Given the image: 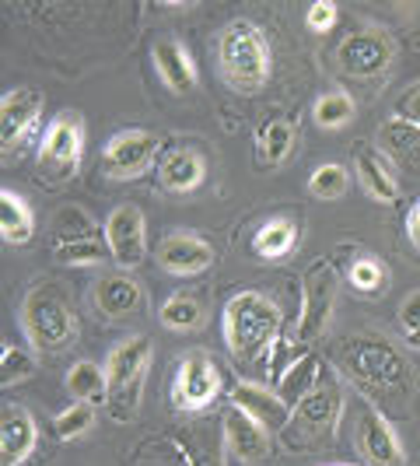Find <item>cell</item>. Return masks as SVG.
I'll list each match as a JSON object with an SVG mask.
<instances>
[{
    "instance_id": "obj_11",
    "label": "cell",
    "mask_w": 420,
    "mask_h": 466,
    "mask_svg": "<svg viewBox=\"0 0 420 466\" xmlns=\"http://www.w3.org/2000/svg\"><path fill=\"white\" fill-rule=\"evenodd\" d=\"M396 60V46L393 39L382 32V28H361V32H350L347 39L336 49V64L347 77L357 81H375L382 77L385 70L393 67Z\"/></svg>"
},
{
    "instance_id": "obj_14",
    "label": "cell",
    "mask_w": 420,
    "mask_h": 466,
    "mask_svg": "<svg viewBox=\"0 0 420 466\" xmlns=\"http://www.w3.org/2000/svg\"><path fill=\"white\" fill-rule=\"evenodd\" d=\"M354 449L365 466H406V449L382 410L368 407L354 424Z\"/></svg>"
},
{
    "instance_id": "obj_16",
    "label": "cell",
    "mask_w": 420,
    "mask_h": 466,
    "mask_svg": "<svg viewBox=\"0 0 420 466\" xmlns=\"http://www.w3.org/2000/svg\"><path fill=\"white\" fill-rule=\"evenodd\" d=\"M232 403L238 407V410H245V414L256 420V424H263L270 435H280V431L287 428L291 414H295V407L280 397L277 390H266V386L249 382V379L235 382Z\"/></svg>"
},
{
    "instance_id": "obj_32",
    "label": "cell",
    "mask_w": 420,
    "mask_h": 466,
    "mask_svg": "<svg viewBox=\"0 0 420 466\" xmlns=\"http://www.w3.org/2000/svg\"><path fill=\"white\" fill-rule=\"evenodd\" d=\"M350 288L361 295H382L389 288V267L375 257H357L347 270Z\"/></svg>"
},
{
    "instance_id": "obj_33",
    "label": "cell",
    "mask_w": 420,
    "mask_h": 466,
    "mask_svg": "<svg viewBox=\"0 0 420 466\" xmlns=\"http://www.w3.org/2000/svg\"><path fill=\"white\" fill-rule=\"evenodd\" d=\"M53 232H56V242H77V238H95L98 228H95L88 210L70 204V208H60L53 214Z\"/></svg>"
},
{
    "instance_id": "obj_24",
    "label": "cell",
    "mask_w": 420,
    "mask_h": 466,
    "mask_svg": "<svg viewBox=\"0 0 420 466\" xmlns=\"http://www.w3.org/2000/svg\"><path fill=\"white\" fill-rule=\"evenodd\" d=\"M295 140H298V127L284 116H270L256 130V155L266 168H277L287 162V155L295 151Z\"/></svg>"
},
{
    "instance_id": "obj_36",
    "label": "cell",
    "mask_w": 420,
    "mask_h": 466,
    "mask_svg": "<svg viewBox=\"0 0 420 466\" xmlns=\"http://www.w3.org/2000/svg\"><path fill=\"white\" fill-rule=\"evenodd\" d=\"M378 137L385 140V147L406 155L410 162H420V127H410V123H403V119H389Z\"/></svg>"
},
{
    "instance_id": "obj_9",
    "label": "cell",
    "mask_w": 420,
    "mask_h": 466,
    "mask_svg": "<svg viewBox=\"0 0 420 466\" xmlns=\"http://www.w3.org/2000/svg\"><path fill=\"white\" fill-rule=\"evenodd\" d=\"M162 155V137L151 134V130H119L105 140L102 147V172L116 183H126V179H140L144 172H151V165L158 162Z\"/></svg>"
},
{
    "instance_id": "obj_1",
    "label": "cell",
    "mask_w": 420,
    "mask_h": 466,
    "mask_svg": "<svg viewBox=\"0 0 420 466\" xmlns=\"http://www.w3.org/2000/svg\"><path fill=\"white\" fill-rule=\"evenodd\" d=\"M280 323H284L280 305L263 291H238L225 305V316H221L225 344L232 350V358L249 369H256L270 358L280 337Z\"/></svg>"
},
{
    "instance_id": "obj_40",
    "label": "cell",
    "mask_w": 420,
    "mask_h": 466,
    "mask_svg": "<svg viewBox=\"0 0 420 466\" xmlns=\"http://www.w3.org/2000/svg\"><path fill=\"white\" fill-rule=\"evenodd\" d=\"M406 238H410L414 249H420V200L410 208V214H406Z\"/></svg>"
},
{
    "instance_id": "obj_25",
    "label": "cell",
    "mask_w": 420,
    "mask_h": 466,
    "mask_svg": "<svg viewBox=\"0 0 420 466\" xmlns=\"http://www.w3.org/2000/svg\"><path fill=\"white\" fill-rule=\"evenodd\" d=\"M319 379H323V358L319 354H302V358H295L287 369H284V375L277 379V393L291 407H298L315 386H319Z\"/></svg>"
},
{
    "instance_id": "obj_5",
    "label": "cell",
    "mask_w": 420,
    "mask_h": 466,
    "mask_svg": "<svg viewBox=\"0 0 420 466\" xmlns=\"http://www.w3.org/2000/svg\"><path fill=\"white\" fill-rule=\"evenodd\" d=\"M22 329L35 350L56 354V350L70 348L77 340L81 323H77V312H74V305H70V299L60 288L39 284V288H32L25 295Z\"/></svg>"
},
{
    "instance_id": "obj_26",
    "label": "cell",
    "mask_w": 420,
    "mask_h": 466,
    "mask_svg": "<svg viewBox=\"0 0 420 466\" xmlns=\"http://www.w3.org/2000/svg\"><path fill=\"white\" fill-rule=\"evenodd\" d=\"M298 246V221L295 218H270L253 235V253L259 259H284Z\"/></svg>"
},
{
    "instance_id": "obj_10",
    "label": "cell",
    "mask_w": 420,
    "mask_h": 466,
    "mask_svg": "<svg viewBox=\"0 0 420 466\" xmlns=\"http://www.w3.org/2000/svg\"><path fill=\"white\" fill-rule=\"evenodd\" d=\"M336 291H340V278L329 263H312L302 278V316H298V329L295 340L312 344L319 340L329 327L333 305H336Z\"/></svg>"
},
{
    "instance_id": "obj_8",
    "label": "cell",
    "mask_w": 420,
    "mask_h": 466,
    "mask_svg": "<svg viewBox=\"0 0 420 466\" xmlns=\"http://www.w3.org/2000/svg\"><path fill=\"white\" fill-rule=\"evenodd\" d=\"M175 379H172V403L183 414H204L221 397V369L207 350H189L175 361Z\"/></svg>"
},
{
    "instance_id": "obj_22",
    "label": "cell",
    "mask_w": 420,
    "mask_h": 466,
    "mask_svg": "<svg viewBox=\"0 0 420 466\" xmlns=\"http://www.w3.org/2000/svg\"><path fill=\"white\" fill-rule=\"evenodd\" d=\"M155 70H158L162 85L172 95H189L196 88V64H193L189 49L179 39H158L155 43Z\"/></svg>"
},
{
    "instance_id": "obj_6",
    "label": "cell",
    "mask_w": 420,
    "mask_h": 466,
    "mask_svg": "<svg viewBox=\"0 0 420 466\" xmlns=\"http://www.w3.org/2000/svg\"><path fill=\"white\" fill-rule=\"evenodd\" d=\"M147 365H151V340L147 337H126L123 344L109 350L105 358V379H109V397H105V410L116 424L137 418L140 400H144V379H147Z\"/></svg>"
},
{
    "instance_id": "obj_41",
    "label": "cell",
    "mask_w": 420,
    "mask_h": 466,
    "mask_svg": "<svg viewBox=\"0 0 420 466\" xmlns=\"http://www.w3.org/2000/svg\"><path fill=\"white\" fill-rule=\"evenodd\" d=\"M406 344H410L414 350H420V327L414 329V333H406Z\"/></svg>"
},
{
    "instance_id": "obj_37",
    "label": "cell",
    "mask_w": 420,
    "mask_h": 466,
    "mask_svg": "<svg viewBox=\"0 0 420 466\" xmlns=\"http://www.w3.org/2000/svg\"><path fill=\"white\" fill-rule=\"evenodd\" d=\"M340 18V7L333 4V0H315L308 11H305V25L312 28V32H319V35H326L329 28L336 25Z\"/></svg>"
},
{
    "instance_id": "obj_28",
    "label": "cell",
    "mask_w": 420,
    "mask_h": 466,
    "mask_svg": "<svg viewBox=\"0 0 420 466\" xmlns=\"http://www.w3.org/2000/svg\"><path fill=\"white\" fill-rule=\"evenodd\" d=\"M204 316H207V309L204 302L196 299V295H189V291H175V295H168L158 309V319H162L165 329H175V333H189V329H196L204 323Z\"/></svg>"
},
{
    "instance_id": "obj_7",
    "label": "cell",
    "mask_w": 420,
    "mask_h": 466,
    "mask_svg": "<svg viewBox=\"0 0 420 466\" xmlns=\"http://www.w3.org/2000/svg\"><path fill=\"white\" fill-rule=\"evenodd\" d=\"M85 158V119L74 109H64L46 123L39 140V172L49 183H67L77 176Z\"/></svg>"
},
{
    "instance_id": "obj_18",
    "label": "cell",
    "mask_w": 420,
    "mask_h": 466,
    "mask_svg": "<svg viewBox=\"0 0 420 466\" xmlns=\"http://www.w3.org/2000/svg\"><path fill=\"white\" fill-rule=\"evenodd\" d=\"M221 420H225V445L238 463H259L270 456V431L256 424L245 410H238L232 403Z\"/></svg>"
},
{
    "instance_id": "obj_39",
    "label": "cell",
    "mask_w": 420,
    "mask_h": 466,
    "mask_svg": "<svg viewBox=\"0 0 420 466\" xmlns=\"http://www.w3.org/2000/svg\"><path fill=\"white\" fill-rule=\"evenodd\" d=\"M396 119L410 123V127H420V88H410L396 102Z\"/></svg>"
},
{
    "instance_id": "obj_13",
    "label": "cell",
    "mask_w": 420,
    "mask_h": 466,
    "mask_svg": "<svg viewBox=\"0 0 420 466\" xmlns=\"http://www.w3.org/2000/svg\"><path fill=\"white\" fill-rule=\"evenodd\" d=\"M46 98L35 88H11L0 98V147L4 155L18 151L25 140L39 130Z\"/></svg>"
},
{
    "instance_id": "obj_27",
    "label": "cell",
    "mask_w": 420,
    "mask_h": 466,
    "mask_svg": "<svg viewBox=\"0 0 420 466\" xmlns=\"http://www.w3.org/2000/svg\"><path fill=\"white\" fill-rule=\"evenodd\" d=\"M67 393L74 397V403H98L109 397V379H105V365L95 361H77L70 365L67 372Z\"/></svg>"
},
{
    "instance_id": "obj_30",
    "label": "cell",
    "mask_w": 420,
    "mask_h": 466,
    "mask_svg": "<svg viewBox=\"0 0 420 466\" xmlns=\"http://www.w3.org/2000/svg\"><path fill=\"white\" fill-rule=\"evenodd\" d=\"M354 113H357L354 98H350L347 92H340V88L319 95L315 106H312V116H315V123H319L323 130H340V127H347L350 119H354Z\"/></svg>"
},
{
    "instance_id": "obj_17",
    "label": "cell",
    "mask_w": 420,
    "mask_h": 466,
    "mask_svg": "<svg viewBox=\"0 0 420 466\" xmlns=\"http://www.w3.org/2000/svg\"><path fill=\"white\" fill-rule=\"evenodd\" d=\"M39 445V424L35 418L18 407L4 403L0 410V466H22Z\"/></svg>"
},
{
    "instance_id": "obj_3",
    "label": "cell",
    "mask_w": 420,
    "mask_h": 466,
    "mask_svg": "<svg viewBox=\"0 0 420 466\" xmlns=\"http://www.w3.org/2000/svg\"><path fill=\"white\" fill-rule=\"evenodd\" d=\"M344 358V372L350 375L354 386H361L372 400L378 397H406L410 393V369L403 361L396 348H389L385 340H350L340 350Z\"/></svg>"
},
{
    "instance_id": "obj_29",
    "label": "cell",
    "mask_w": 420,
    "mask_h": 466,
    "mask_svg": "<svg viewBox=\"0 0 420 466\" xmlns=\"http://www.w3.org/2000/svg\"><path fill=\"white\" fill-rule=\"evenodd\" d=\"M53 257L64 267H98L102 259L113 257V253H109V242L95 235V238H77V242H56Z\"/></svg>"
},
{
    "instance_id": "obj_42",
    "label": "cell",
    "mask_w": 420,
    "mask_h": 466,
    "mask_svg": "<svg viewBox=\"0 0 420 466\" xmlns=\"http://www.w3.org/2000/svg\"><path fill=\"white\" fill-rule=\"evenodd\" d=\"M329 466H350V463H329Z\"/></svg>"
},
{
    "instance_id": "obj_31",
    "label": "cell",
    "mask_w": 420,
    "mask_h": 466,
    "mask_svg": "<svg viewBox=\"0 0 420 466\" xmlns=\"http://www.w3.org/2000/svg\"><path fill=\"white\" fill-rule=\"evenodd\" d=\"M347 189H350V172L347 165L340 162L315 165V172L308 176V193L319 197V200H340Z\"/></svg>"
},
{
    "instance_id": "obj_2",
    "label": "cell",
    "mask_w": 420,
    "mask_h": 466,
    "mask_svg": "<svg viewBox=\"0 0 420 466\" xmlns=\"http://www.w3.org/2000/svg\"><path fill=\"white\" fill-rule=\"evenodd\" d=\"M214 49H217V70L232 92L259 95L266 88L274 74V56H270V43L259 32V25L235 18L221 28Z\"/></svg>"
},
{
    "instance_id": "obj_34",
    "label": "cell",
    "mask_w": 420,
    "mask_h": 466,
    "mask_svg": "<svg viewBox=\"0 0 420 466\" xmlns=\"http://www.w3.org/2000/svg\"><path fill=\"white\" fill-rule=\"evenodd\" d=\"M95 424V407L92 403H70L67 410H60L56 420H53V431L60 442H74L81 435H88Z\"/></svg>"
},
{
    "instance_id": "obj_21",
    "label": "cell",
    "mask_w": 420,
    "mask_h": 466,
    "mask_svg": "<svg viewBox=\"0 0 420 466\" xmlns=\"http://www.w3.org/2000/svg\"><path fill=\"white\" fill-rule=\"evenodd\" d=\"M357 179L365 193L378 200V204H396L399 200V176H396V165L389 162V155L382 147H361L357 151Z\"/></svg>"
},
{
    "instance_id": "obj_23",
    "label": "cell",
    "mask_w": 420,
    "mask_h": 466,
    "mask_svg": "<svg viewBox=\"0 0 420 466\" xmlns=\"http://www.w3.org/2000/svg\"><path fill=\"white\" fill-rule=\"evenodd\" d=\"M0 235L7 246H28L35 235L32 204L15 189H0Z\"/></svg>"
},
{
    "instance_id": "obj_35",
    "label": "cell",
    "mask_w": 420,
    "mask_h": 466,
    "mask_svg": "<svg viewBox=\"0 0 420 466\" xmlns=\"http://www.w3.org/2000/svg\"><path fill=\"white\" fill-rule=\"evenodd\" d=\"M32 375H35V358L28 350L15 348V344H4V350H0V382H4V390L18 386Z\"/></svg>"
},
{
    "instance_id": "obj_15",
    "label": "cell",
    "mask_w": 420,
    "mask_h": 466,
    "mask_svg": "<svg viewBox=\"0 0 420 466\" xmlns=\"http://www.w3.org/2000/svg\"><path fill=\"white\" fill-rule=\"evenodd\" d=\"M210 263H214V246L193 232L165 235L158 246V267L172 278H196L210 270Z\"/></svg>"
},
{
    "instance_id": "obj_38",
    "label": "cell",
    "mask_w": 420,
    "mask_h": 466,
    "mask_svg": "<svg viewBox=\"0 0 420 466\" xmlns=\"http://www.w3.org/2000/svg\"><path fill=\"white\" fill-rule=\"evenodd\" d=\"M420 327V291L406 295L403 305H399V329L403 333H414Z\"/></svg>"
},
{
    "instance_id": "obj_4",
    "label": "cell",
    "mask_w": 420,
    "mask_h": 466,
    "mask_svg": "<svg viewBox=\"0 0 420 466\" xmlns=\"http://www.w3.org/2000/svg\"><path fill=\"white\" fill-rule=\"evenodd\" d=\"M340 414H344V386L336 382V375L323 372L319 386L295 407L287 428L280 431V442L291 452H312L336 435Z\"/></svg>"
},
{
    "instance_id": "obj_20",
    "label": "cell",
    "mask_w": 420,
    "mask_h": 466,
    "mask_svg": "<svg viewBox=\"0 0 420 466\" xmlns=\"http://www.w3.org/2000/svg\"><path fill=\"white\" fill-rule=\"evenodd\" d=\"M95 305L105 319H126V316H137L144 309V288L140 280L130 278V270H119V274H105L95 288Z\"/></svg>"
},
{
    "instance_id": "obj_19",
    "label": "cell",
    "mask_w": 420,
    "mask_h": 466,
    "mask_svg": "<svg viewBox=\"0 0 420 466\" xmlns=\"http://www.w3.org/2000/svg\"><path fill=\"white\" fill-rule=\"evenodd\" d=\"M204 179H207V162H204V155H200L196 147H189V144L172 147L162 162H158V187H162L165 193L183 197V193H193V189L204 187Z\"/></svg>"
},
{
    "instance_id": "obj_12",
    "label": "cell",
    "mask_w": 420,
    "mask_h": 466,
    "mask_svg": "<svg viewBox=\"0 0 420 466\" xmlns=\"http://www.w3.org/2000/svg\"><path fill=\"white\" fill-rule=\"evenodd\" d=\"M105 242L119 270H134L147 257V221L137 204H119L105 218Z\"/></svg>"
}]
</instances>
